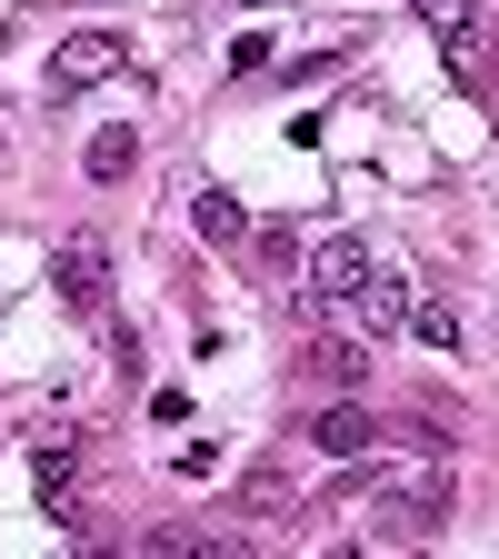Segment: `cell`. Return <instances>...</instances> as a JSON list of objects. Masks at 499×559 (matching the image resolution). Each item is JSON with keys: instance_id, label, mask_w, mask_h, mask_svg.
Here are the masks:
<instances>
[{"instance_id": "1", "label": "cell", "mask_w": 499, "mask_h": 559, "mask_svg": "<svg viewBox=\"0 0 499 559\" xmlns=\"http://www.w3.org/2000/svg\"><path fill=\"white\" fill-rule=\"evenodd\" d=\"M419 469H400L390 489H380V520L400 530V539H430L440 520H450V469H440V450H409Z\"/></svg>"}, {"instance_id": "2", "label": "cell", "mask_w": 499, "mask_h": 559, "mask_svg": "<svg viewBox=\"0 0 499 559\" xmlns=\"http://www.w3.org/2000/svg\"><path fill=\"white\" fill-rule=\"evenodd\" d=\"M50 280H60L70 310H100V300H110V240H100V230H70V240L50 250Z\"/></svg>"}, {"instance_id": "3", "label": "cell", "mask_w": 499, "mask_h": 559, "mask_svg": "<svg viewBox=\"0 0 499 559\" xmlns=\"http://www.w3.org/2000/svg\"><path fill=\"white\" fill-rule=\"evenodd\" d=\"M130 70V40L120 31H81L60 60H50V100H70V91H100V81H120Z\"/></svg>"}, {"instance_id": "4", "label": "cell", "mask_w": 499, "mask_h": 559, "mask_svg": "<svg viewBox=\"0 0 499 559\" xmlns=\"http://www.w3.org/2000/svg\"><path fill=\"white\" fill-rule=\"evenodd\" d=\"M340 310H349V320H360V330H370V340H390V330H400V320H409V280H400V270H380V260H370V270H360V290H349V300H340Z\"/></svg>"}, {"instance_id": "5", "label": "cell", "mask_w": 499, "mask_h": 559, "mask_svg": "<svg viewBox=\"0 0 499 559\" xmlns=\"http://www.w3.org/2000/svg\"><path fill=\"white\" fill-rule=\"evenodd\" d=\"M370 440H380V419H370L360 400H330V409L310 419V450H320V460H360Z\"/></svg>"}, {"instance_id": "6", "label": "cell", "mask_w": 499, "mask_h": 559, "mask_svg": "<svg viewBox=\"0 0 499 559\" xmlns=\"http://www.w3.org/2000/svg\"><path fill=\"white\" fill-rule=\"evenodd\" d=\"M360 270H370V240H349V230H340V240H320V260H310V300H330V310H340L349 290H360Z\"/></svg>"}, {"instance_id": "7", "label": "cell", "mask_w": 499, "mask_h": 559, "mask_svg": "<svg viewBox=\"0 0 499 559\" xmlns=\"http://www.w3.org/2000/svg\"><path fill=\"white\" fill-rule=\"evenodd\" d=\"M31 479H40L50 520H81V460H70V440H60V450H40V460H31Z\"/></svg>"}, {"instance_id": "8", "label": "cell", "mask_w": 499, "mask_h": 559, "mask_svg": "<svg viewBox=\"0 0 499 559\" xmlns=\"http://www.w3.org/2000/svg\"><path fill=\"white\" fill-rule=\"evenodd\" d=\"M419 21L450 40V60H470V50H479V0H419Z\"/></svg>"}, {"instance_id": "9", "label": "cell", "mask_w": 499, "mask_h": 559, "mask_svg": "<svg viewBox=\"0 0 499 559\" xmlns=\"http://www.w3.org/2000/svg\"><path fill=\"white\" fill-rule=\"evenodd\" d=\"M190 221H200V240H250V210H240L230 190H200V200H190Z\"/></svg>"}, {"instance_id": "10", "label": "cell", "mask_w": 499, "mask_h": 559, "mask_svg": "<svg viewBox=\"0 0 499 559\" xmlns=\"http://www.w3.org/2000/svg\"><path fill=\"white\" fill-rule=\"evenodd\" d=\"M310 370H320L330 390H360V380H370V349H360V340H320V349H310Z\"/></svg>"}, {"instance_id": "11", "label": "cell", "mask_w": 499, "mask_h": 559, "mask_svg": "<svg viewBox=\"0 0 499 559\" xmlns=\"http://www.w3.org/2000/svg\"><path fill=\"white\" fill-rule=\"evenodd\" d=\"M130 160H140V130H130V120H110V130L91 140V180H130Z\"/></svg>"}, {"instance_id": "12", "label": "cell", "mask_w": 499, "mask_h": 559, "mask_svg": "<svg viewBox=\"0 0 499 559\" xmlns=\"http://www.w3.org/2000/svg\"><path fill=\"white\" fill-rule=\"evenodd\" d=\"M409 330L430 340V349H460V310L450 300H409Z\"/></svg>"}]
</instances>
